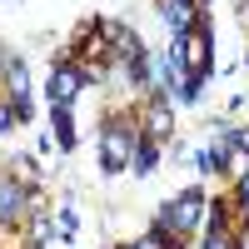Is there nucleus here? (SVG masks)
<instances>
[{"instance_id": "3", "label": "nucleus", "mask_w": 249, "mask_h": 249, "mask_svg": "<svg viewBox=\"0 0 249 249\" xmlns=\"http://www.w3.org/2000/svg\"><path fill=\"white\" fill-rule=\"evenodd\" d=\"M135 155V135L124 130V124H110L105 130V170H124Z\"/></svg>"}, {"instance_id": "12", "label": "nucleus", "mask_w": 249, "mask_h": 249, "mask_svg": "<svg viewBox=\"0 0 249 249\" xmlns=\"http://www.w3.org/2000/svg\"><path fill=\"white\" fill-rule=\"evenodd\" d=\"M239 155H244V160H249V130H244V135H239Z\"/></svg>"}, {"instance_id": "6", "label": "nucleus", "mask_w": 249, "mask_h": 249, "mask_svg": "<svg viewBox=\"0 0 249 249\" xmlns=\"http://www.w3.org/2000/svg\"><path fill=\"white\" fill-rule=\"evenodd\" d=\"M55 135H60V144H75V120H70V110H55Z\"/></svg>"}, {"instance_id": "5", "label": "nucleus", "mask_w": 249, "mask_h": 249, "mask_svg": "<svg viewBox=\"0 0 249 249\" xmlns=\"http://www.w3.org/2000/svg\"><path fill=\"white\" fill-rule=\"evenodd\" d=\"M75 90H80V75H75L70 65H65V70H55V80H50V100H55V110H70Z\"/></svg>"}, {"instance_id": "13", "label": "nucleus", "mask_w": 249, "mask_h": 249, "mask_svg": "<svg viewBox=\"0 0 249 249\" xmlns=\"http://www.w3.org/2000/svg\"><path fill=\"white\" fill-rule=\"evenodd\" d=\"M10 120H15V115H10V110H0V130H5V124H10Z\"/></svg>"}, {"instance_id": "2", "label": "nucleus", "mask_w": 249, "mask_h": 249, "mask_svg": "<svg viewBox=\"0 0 249 249\" xmlns=\"http://www.w3.org/2000/svg\"><path fill=\"white\" fill-rule=\"evenodd\" d=\"M199 214H204V195H179L170 210H160V230H195L199 224Z\"/></svg>"}, {"instance_id": "1", "label": "nucleus", "mask_w": 249, "mask_h": 249, "mask_svg": "<svg viewBox=\"0 0 249 249\" xmlns=\"http://www.w3.org/2000/svg\"><path fill=\"white\" fill-rule=\"evenodd\" d=\"M175 65H184V80H199L210 75V30H190V35H175Z\"/></svg>"}, {"instance_id": "4", "label": "nucleus", "mask_w": 249, "mask_h": 249, "mask_svg": "<svg viewBox=\"0 0 249 249\" xmlns=\"http://www.w3.org/2000/svg\"><path fill=\"white\" fill-rule=\"evenodd\" d=\"M164 25L175 35H190L195 30V0H164Z\"/></svg>"}, {"instance_id": "10", "label": "nucleus", "mask_w": 249, "mask_h": 249, "mask_svg": "<svg viewBox=\"0 0 249 249\" xmlns=\"http://www.w3.org/2000/svg\"><path fill=\"white\" fill-rule=\"evenodd\" d=\"M204 249H234V244H230V239H224L219 230H210V239H204Z\"/></svg>"}, {"instance_id": "9", "label": "nucleus", "mask_w": 249, "mask_h": 249, "mask_svg": "<svg viewBox=\"0 0 249 249\" xmlns=\"http://www.w3.org/2000/svg\"><path fill=\"white\" fill-rule=\"evenodd\" d=\"M15 199H20L15 184H0V214H10V210H15Z\"/></svg>"}, {"instance_id": "11", "label": "nucleus", "mask_w": 249, "mask_h": 249, "mask_svg": "<svg viewBox=\"0 0 249 249\" xmlns=\"http://www.w3.org/2000/svg\"><path fill=\"white\" fill-rule=\"evenodd\" d=\"M135 249H164V239H160V234H150V239H140Z\"/></svg>"}, {"instance_id": "8", "label": "nucleus", "mask_w": 249, "mask_h": 249, "mask_svg": "<svg viewBox=\"0 0 249 249\" xmlns=\"http://www.w3.org/2000/svg\"><path fill=\"white\" fill-rule=\"evenodd\" d=\"M160 135H170V115H164V110H150V140H160Z\"/></svg>"}, {"instance_id": "7", "label": "nucleus", "mask_w": 249, "mask_h": 249, "mask_svg": "<svg viewBox=\"0 0 249 249\" xmlns=\"http://www.w3.org/2000/svg\"><path fill=\"white\" fill-rule=\"evenodd\" d=\"M135 170H140V175H150V170H155V140H144L140 150H135Z\"/></svg>"}]
</instances>
